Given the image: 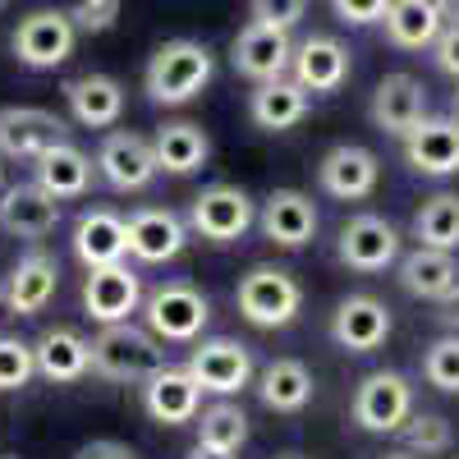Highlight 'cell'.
I'll use <instances>...</instances> for the list:
<instances>
[{
	"label": "cell",
	"mask_w": 459,
	"mask_h": 459,
	"mask_svg": "<svg viewBox=\"0 0 459 459\" xmlns=\"http://www.w3.org/2000/svg\"><path fill=\"white\" fill-rule=\"evenodd\" d=\"M56 225H60V198L47 194L37 179L0 188V230H10L14 239H47Z\"/></svg>",
	"instance_id": "obj_18"
},
{
	"label": "cell",
	"mask_w": 459,
	"mask_h": 459,
	"mask_svg": "<svg viewBox=\"0 0 459 459\" xmlns=\"http://www.w3.org/2000/svg\"><path fill=\"white\" fill-rule=\"evenodd\" d=\"M391 335V308L372 294H350L340 299V308L331 313V340L350 354H372Z\"/></svg>",
	"instance_id": "obj_14"
},
{
	"label": "cell",
	"mask_w": 459,
	"mask_h": 459,
	"mask_svg": "<svg viewBox=\"0 0 459 459\" xmlns=\"http://www.w3.org/2000/svg\"><path fill=\"white\" fill-rule=\"evenodd\" d=\"M317 179H322V188H326L331 198L359 203V198H368L372 188H377L381 161H377V152H368V147H359V143H340V147H331L326 157H322Z\"/></svg>",
	"instance_id": "obj_19"
},
{
	"label": "cell",
	"mask_w": 459,
	"mask_h": 459,
	"mask_svg": "<svg viewBox=\"0 0 459 459\" xmlns=\"http://www.w3.org/2000/svg\"><path fill=\"white\" fill-rule=\"evenodd\" d=\"M198 441L239 455L244 441H248V413L230 400V395H221V400H216L212 409H203V418H198Z\"/></svg>",
	"instance_id": "obj_34"
},
{
	"label": "cell",
	"mask_w": 459,
	"mask_h": 459,
	"mask_svg": "<svg viewBox=\"0 0 459 459\" xmlns=\"http://www.w3.org/2000/svg\"><path fill=\"white\" fill-rule=\"evenodd\" d=\"M400 437H404V446H409L413 455H446L450 441H455L450 418H441V413H409L404 428H400Z\"/></svg>",
	"instance_id": "obj_35"
},
{
	"label": "cell",
	"mask_w": 459,
	"mask_h": 459,
	"mask_svg": "<svg viewBox=\"0 0 459 459\" xmlns=\"http://www.w3.org/2000/svg\"><path fill=\"white\" fill-rule=\"evenodd\" d=\"M400 143L413 175H428V179L459 175V120H428L423 115Z\"/></svg>",
	"instance_id": "obj_16"
},
{
	"label": "cell",
	"mask_w": 459,
	"mask_h": 459,
	"mask_svg": "<svg viewBox=\"0 0 459 459\" xmlns=\"http://www.w3.org/2000/svg\"><path fill=\"white\" fill-rule=\"evenodd\" d=\"M143 322L152 335H161L170 344H184V340H198L203 326L212 322V303L198 285L188 281H166L152 294H143Z\"/></svg>",
	"instance_id": "obj_3"
},
{
	"label": "cell",
	"mask_w": 459,
	"mask_h": 459,
	"mask_svg": "<svg viewBox=\"0 0 459 459\" xmlns=\"http://www.w3.org/2000/svg\"><path fill=\"white\" fill-rule=\"evenodd\" d=\"M455 120H459V92H455Z\"/></svg>",
	"instance_id": "obj_48"
},
{
	"label": "cell",
	"mask_w": 459,
	"mask_h": 459,
	"mask_svg": "<svg viewBox=\"0 0 459 459\" xmlns=\"http://www.w3.org/2000/svg\"><path fill=\"white\" fill-rule=\"evenodd\" d=\"M65 101H69L74 125H83V129H110L125 115V88L110 74H79V79H69Z\"/></svg>",
	"instance_id": "obj_24"
},
{
	"label": "cell",
	"mask_w": 459,
	"mask_h": 459,
	"mask_svg": "<svg viewBox=\"0 0 459 459\" xmlns=\"http://www.w3.org/2000/svg\"><path fill=\"white\" fill-rule=\"evenodd\" d=\"M120 5L125 0H74L69 19H74L79 32H110L115 19H120Z\"/></svg>",
	"instance_id": "obj_38"
},
{
	"label": "cell",
	"mask_w": 459,
	"mask_h": 459,
	"mask_svg": "<svg viewBox=\"0 0 459 459\" xmlns=\"http://www.w3.org/2000/svg\"><path fill=\"white\" fill-rule=\"evenodd\" d=\"M386 459H413V455H404V450H400V455H386Z\"/></svg>",
	"instance_id": "obj_47"
},
{
	"label": "cell",
	"mask_w": 459,
	"mask_h": 459,
	"mask_svg": "<svg viewBox=\"0 0 459 459\" xmlns=\"http://www.w3.org/2000/svg\"><path fill=\"white\" fill-rule=\"evenodd\" d=\"M308 10V0H253V19L257 23H276V28H294Z\"/></svg>",
	"instance_id": "obj_40"
},
{
	"label": "cell",
	"mask_w": 459,
	"mask_h": 459,
	"mask_svg": "<svg viewBox=\"0 0 459 459\" xmlns=\"http://www.w3.org/2000/svg\"><path fill=\"white\" fill-rule=\"evenodd\" d=\"M331 10L340 23H350V28H372L386 19L391 10V0H331Z\"/></svg>",
	"instance_id": "obj_39"
},
{
	"label": "cell",
	"mask_w": 459,
	"mask_h": 459,
	"mask_svg": "<svg viewBox=\"0 0 459 459\" xmlns=\"http://www.w3.org/2000/svg\"><path fill=\"white\" fill-rule=\"evenodd\" d=\"M56 143H69V125L56 110H42V106H5L0 110V157L37 161Z\"/></svg>",
	"instance_id": "obj_12"
},
{
	"label": "cell",
	"mask_w": 459,
	"mask_h": 459,
	"mask_svg": "<svg viewBox=\"0 0 459 459\" xmlns=\"http://www.w3.org/2000/svg\"><path fill=\"white\" fill-rule=\"evenodd\" d=\"M0 188H5V157H0Z\"/></svg>",
	"instance_id": "obj_46"
},
{
	"label": "cell",
	"mask_w": 459,
	"mask_h": 459,
	"mask_svg": "<svg viewBox=\"0 0 459 459\" xmlns=\"http://www.w3.org/2000/svg\"><path fill=\"white\" fill-rule=\"evenodd\" d=\"M432 56H437V69H441V74L459 79V23L441 28V37L432 42Z\"/></svg>",
	"instance_id": "obj_41"
},
{
	"label": "cell",
	"mask_w": 459,
	"mask_h": 459,
	"mask_svg": "<svg viewBox=\"0 0 459 459\" xmlns=\"http://www.w3.org/2000/svg\"><path fill=\"white\" fill-rule=\"evenodd\" d=\"M413 239L423 248H459V194H437L413 212Z\"/></svg>",
	"instance_id": "obj_33"
},
{
	"label": "cell",
	"mask_w": 459,
	"mask_h": 459,
	"mask_svg": "<svg viewBox=\"0 0 459 459\" xmlns=\"http://www.w3.org/2000/svg\"><path fill=\"white\" fill-rule=\"evenodd\" d=\"M235 303H239L244 322H253L262 331H276V326H290L299 317L303 285L290 272H281V266H253L235 290Z\"/></svg>",
	"instance_id": "obj_4"
},
{
	"label": "cell",
	"mask_w": 459,
	"mask_h": 459,
	"mask_svg": "<svg viewBox=\"0 0 459 459\" xmlns=\"http://www.w3.org/2000/svg\"><path fill=\"white\" fill-rule=\"evenodd\" d=\"M428 115V88L413 74H386L372 92V125L391 138H404Z\"/></svg>",
	"instance_id": "obj_22"
},
{
	"label": "cell",
	"mask_w": 459,
	"mask_h": 459,
	"mask_svg": "<svg viewBox=\"0 0 459 459\" xmlns=\"http://www.w3.org/2000/svg\"><path fill=\"white\" fill-rule=\"evenodd\" d=\"M0 299H5V290H0Z\"/></svg>",
	"instance_id": "obj_51"
},
{
	"label": "cell",
	"mask_w": 459,
	"mask_h": 459,
	"mask_svg": "<svg viewBox=\"0 0 459 459\" xmlns=\"http://www.w3.org/2000/svg\"><path fill=\"white\" fill-rule=\"evenodd\" d=\"M290 60H294V42H290V28H276V23H248L239 28L235 47H230V65H235L244 79L253 83H266V79H281L290 74Z\"/></svg>",
	"instance_id": "obj_13"
},
{
	"label": "cell",
	"mask_w": 459,
	"mask_h": 459,
	"mask_svg": "<svg viewBox=\"0 0 459 459\" xmlns=\"http://www.w3.org/2000/svg\"><path fill=\"white\" fill-rule=\"evenodd\" d=\"M290 79H299L308 92H340L350 79V51L335 37H303L290 60Z\"/></svg>",
	"instance_id": "obj_23"
},
{
	"label": "cell",
	"mask_w": 459,
	"mask_h": 459,
	"mask_svg": "<svg viewBox=\"0 0 459 459\" xmlns=\"http://www.w3.org/2000/svg\"><path fill=\"white\" fill-rule=\"evenodd\" d=\"M423 377H428V386H437L446 395H459V331H450V335L428 344Z\"/></svg>",
	"instance_id": "obj_36"
},
{
	"label": "cell",
	"mask_w": 459,
	"mask_h": 459,
	"mask_svg": "<svg viewBox=\"0 0 459 459\" xmlns=\"http://www.w3.org/2000/svg\"><path fill=\"white\" fill-rule=\"evenodd\" d=\"M257 221V203L235 184H212L188 203V225L212 244H235L248 235V225Z\"/></svg>",
	"instance_id": "obj_7"
},
{
	"label": "cell",
	"mask_w": 459,
	"mask_h": 459,
	"mask_svg": "<svg viewBox=\"0 0 459 459\" xmlns=\"http://www.w3.org/2000/svg\"><path fill=\"white\" fill-rule=\"evenodd\" d=\"M400 285L413 299H432L441 303L455 285H459V262L450 248H423L418 244L413 253L400 257Z\"/></svg>",
	"instance_id": "obj_28"
},
{
	"label": "cell",
	"mask_w": 459,
	"mask_h": 459,
	"mask_svg": "<svg viewBox=\"0 0 459 459\" xmlns=\"http://www.w3.org/2000/svg\"><path fill=\"white\" fill-rule=\"evenodd\" d=\"M437 317H441V326L459 331V285H455V290H450V294L441 299V313H437Z\"/></svg>",
	"instance_id": "obj_43"
},
{
	"label": "cell",
	"mask_w": 459,
	"mask_h": 459,
	"mask_svg": "<svg viewBox=\"0 0 459 459\" xmlns=\"http://www.w3.org/2000/svg\"><path fill=\"white\" fill-rule=\"evenodd\" d=\"M350 413H354V423L363 432H377V437L400 432L404 418L413 413V386H409V377H400V372H368L359 381V391H354Z\"/></svg>",
	"instance_id": "obj_6"
},
{
	"label": "cell",
	"mask_w": 459,
	"mask_h": 459,
	"mask_svg": "<svg viewBox=\"0 0 459 459\" xmlns=\"http://www.w3.org/2000/svg\"><path fill=\"white\" fill-rule=\"evenodd\" d=\"M212 47L194 42V37H175V42H161L147 60V74H143V88H147V101L157 106H184L194 101L207 83H212Z\"/></svg>",
	"instance_id": "obj_1"
},
{
	"label": "cell",
	"mask_w": 459,
	"mask_h": 459,
	"mask_svg": "<svg viewBox=\"0 0 459 459\" xmlns=\"http://www.w3.org/2000/svg\"><path fill=\"white\" fill-rule=\"evenodd\" d=\"M74 459H138V450L125 446V441H88Z\"/></svg>",
	"instance_id": "obj_42"
},
{
	"label": "cell",
	"mask_w": 459,
	"mask_h": 459,
	"mask_svg": "<svg viewBox=\"0 0 459 459\" xmlns=\"http://www.w3.org/2000/svg\"><path fill=\"white\" fill-rule=\"evenodd\" d=\"M79 28H74L69 10H32L14 28V56L28 69H56L74 56Z\"/></svg>",
	"instance_id": "obj_8"
},
{
	"label": "cell",
	"mask_w": 459,
	"mask_h": 459,
	"mask_svg": "<svg viewBox=\"0 0 459 459\" xmlns=\"http://www.w3.org/2000/svg\"><path fill=\"white\" fill-rule=\"evenodd\" d=\"M143 308V281L134 266L125 262H106V266H88L83 281V313L101 326L110 322H129Z\"/></svg>",
	"instance_id": "obj_10"
},
{
	"label": "cell",
	"mask_w": 459,
	"mask_h": 459,
	"mask_svg": "<svg viewBox=\"0 0 459 459\" xmlns=\"http://www.w3.org/2000/svg\"><path fill=\"white\" fill-rule=\"evenodd\" d=\"M188 372L198 377L203 395H239L244 386H253V354L248 344L230 340V335H216V340H203L194 354H188Z\"/></svg>",
	"instance_id": "obj_11"
},
{
	"label": "cell",
	"mask_w": 459,
	"mask_h": 459,
	"mask_svg": "<svg viewBox=\"0 0 459 459\" xmlns=\"http://www.w3.org/2000/svg\"><path fill=\"white\" fill-rule=\"evenodd\" d=\"M74 257H79L83 266L125 262L129 257V225L106 207H88L79 221H74Z\"/></svg>",
	"instance_id": "obj_25"
},
{
	"label": "cell",
	"mask_w": 459,
	"mask_h": 459,
	"mask_svg": "<svg viewBox=\"0 0 459 459\" xmlns=\"http://www.w3.org/2000/svg\"><path fill=\"white\" fill-rule=\"evenodd\" d=\"M248 115H253L257 129L285 134V129H294L303 115H308V88H303L299 79H285V74H281V79H266L248 97Z\"/></svg>",
	"instance_id": "obj_27"
},
{
	"label": "cell",
	"mask_w": 459,
	"mask_h": 459,
	"mask_svg": "<svg viewBox=\"0 0 459 459\" xmlns=\"http://www.w3.org/2000/svg\"><path fill=\"white\" fill-rule=\"evenodd\" d=\"M386 37L400 47V51H423L432 47L446 19H441V5L437 0H391V10H386Z\"/></svg>",
	"instance_id": "obj_30"
},
{
	"label": "cell",
	"mask_w": 459,
	"mask_h": 459,
	"mask_svg": "<svg viewBox=\"0 0 459 459\" xmlns=\"http://www.w3.org/2000/svg\"><path fill=\"white\" fill-rule=\"evenodd\" d=\"M60 285V262L42 248H32L14 262V272L5 276V308L14 317H37L56 299Z\"/></svg>",
	"instance_id": "obj_20"
},
{
	"label": "cell",
	"mask_w": 459,
	"mask_h": 459,
	"mask_svg": "<svg viewBox=\"0 0 459 459\" xmlns=\"http://www.w3.org/2000/svg\"><path fill=\"white\" fill-rule=\"evenodd\" d=\"M257 225L276 248H303L317 235V207H313L308 194H299V188H272L262 212H257Z\"/></svg>",
	"instance_id": "obj_17"
},
{
	"label": "cell",
	"mask_w": 459,
	"mask_h": 459,
	"mask_svg": "<svg viewBox=\"0 0 459 459\" xmlns=\"http://www.w3.org/2000/svg\"><path fill=\"white\" fill-rule=\"evenodd\" d=\"M198 404H203V386L188 368H157L143 381V409L152 423H166V428L194 423Z\"/></svg>",
	"instance_id": "obj_15"
},
{
	"label": "cell",
	"mask_w": 459,
	"mask_h": 459,
	"mask_svg": "<svg viewBox=\"0 0 459 459\" xmlns=\"http://www.w3.org/2000/svg\"><path fill=\"white\" fill-rule=\"evenodd\" d=\"M0 10H5V0H0Z\"/></svg>",
	"instance_id": "obj_50"
},
{
	"label": "cell",
	"mask_w": 459,
	"mask_h": 459,
	"mask_svg": "<svg viewBox=\"0 0 459 459\" xmlns=\"http://www.w3.org/2000/svg\"><path fill=\"white\" fill-rule=\"evenodd\" d=\"M152 147H157V166L166 175H194L203 161H207V134L198 125H188V120H175V125H161L157 138H152Z\"/></svg>",
	"instance_id": "obj_32"
},
{
	"label": "cell",
	"mask_w": 459,
	"mask_h": 459,
	"mask_svg": "<svg viewBox=\"0 0 459 459\" xmlns=\"http://www.w3.org/2000/svg\"><path fill=\"white\" fill-rule=\"evenodd\" d=\"M335 257L350 272H386L391 262H400V230L386 216H372V212L350 216L340 225Z\"/></svg>",
	"instance_id": "obj_9"
},
{
	"label": "cell",
	"mask_w": 459,
	"mask_h": 459,
	"mask_svg": "<svg viewBox=\"0 0 459 459\" xmlns=\"http://www.w3.org/2000/svg\"><path fill=\"white\" fill-rule=\"evenodd\" d=\"M97 175L115 188V194H143V188L161 175L157 147H152V138H143L134 129H115L97 147Z\"/></svg>",
	"instance_id": "obj_5"
},
{
	"label": "cell",
	"mask_w": 459,
	"mask_h": 459,
	"mask_svg": "<svg viewBox=\"0 0 459 459\" xmlns=\"http://www.w3.org/2000/svg\"><path fill=\"white\" fill-rule=\"evenodd\" d=\"M125 225H129V253L138 262H147V266L175 262L184 253V244H188V225L170 207H143Z\"/></svg>",
	"instance_id": "obj_21"
},
{
	"label": "cell",
	"mask_w": 459,
	"mask_h": 459,
	"mask_svg": "<svg viewBox=\"0 0 459 459\" xmlns=\"http://www.w3.org/2000/svg\"><path fill=\"white\" fill-rule=\"evenodd\" d=\"M32 354L47 381H83L92 368V340H83L74 326H51L32 340Z\"/></svg>",
	"instance_id": "obj_26"
},
{
	"label": "cell",
	"mask_w": 459,
	"mask_h": 459,
	"mask_svg": "<svg viewBox=\"0 0 459 459\" xmlns=\"http://www.w3.org/2000/svg\"><path fill=\"white\" fill-rule=\"evenodd\" d=\"M276 459H303V455H276Z\"/></svg>",
	"instance_id": "obj_49"
},
{
	"label": "cell",
	"mask_w": 459,
	"mask_h": 459,
	"mask_svg": "<svg viewBox=\"0 0 459 459\" xmlns=\"http://www.w3.org/2000/svg\"><path fill=\"white\" fill-rule=\"evenodd\" d=\"M313 372L303 368L299 359H272L262 368V377H257V395H262V404L272 409V413H299V409H308V400H313Z\"/></svg>",
	"instance_id": "obj_29"
},
{
	"label": "cell",
	"mask_w": 459,
	"mask_h": 459,
	"mask_svg": "<svg viewBox=\"0 0 459 459\" xmlns=\"http://www.w3.org/2000/svg\"><path fill=\"white\" fill-rule=\"evenodd\" d=\"M37 377V354L19 335H0V391H23Z\"/></svg>",
	"instance_id": "obj_37"
},
{
	"label": "cell",
	"mask_w": 459,
	"mask_h": 459,
	"mask_svg": "<svg viewBox=\"0 0 459 459\" xmlns=\"http://www.w3.org/2000/svg\"><path fill=\"white\" fill-rule=\"evenodd\" d=\"M157 368H166V340L147 326H134V317L110 322L92 335V372L106 381H147Z\"/></svg>",
	"instance_id": "obj_2"
},
{
	"label": "cell",
	"mask_w": 459,
	"mask_h": 459,
	"mask_svg": "<svg viewBox=\"0 0 459 459\" xmlns=\"http://www.w3.org/2000/svg\"><path fill=\"white\" fill-rule=\"evenodd\" d=\"M37 184L56 198H83L92 184V157L74 143H56L37 157Z\"/></svg>",
	"instance_id": "obj_31"
},
{
	"label": "cell",
	"mask_w": 459,
	"mask_h": 459,
	"mask_svg": "<svg viewBox=\"0 0 459 459\" xmlns=\"http://www.w3.org/2000/svg\"><path fill=\"white\" fill-rule=\"evenodd\" d=\"M437 5H441V19L446 23H459V0H437Z\"/></svg>",
	"instance_id": "obj_45"
},
{
	"label": "cell",
	"mask_w": 459,
	"mask_h": 459,
	"mask_svg": "<svg viewBox=\"0 0 459 459\" xmlns=\"http://www.w3.org/2000/svg\"><path fill=\"white\" fill-rule=\"evenodd\" d=\"M188 459H235V455H230V450H216V446H194V450H188Z\"/></svg>",
	"instance_id": "obj_44"
}]
</instances>
